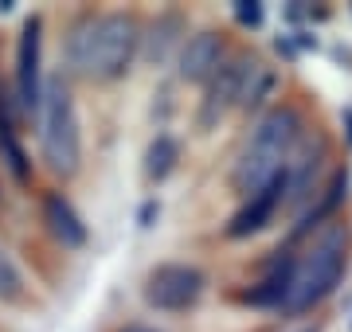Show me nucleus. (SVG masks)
Returning <instances> with one entry per match:
<instances>
[{
	"mask_svg": "<svg viewBox=\"0 0 352 332\" xmlns=\"http://www.w3.org/2000/svg\"><path fill=\"white\" fill-rule=\"evenodd\" d=\"M204 285L208 281H204V274L196 266H188V262H164V266H157L145 278V301L153 309H161V313H184V309H192L200 301Z\"/></svg>",
	"mask_w": 352,
	"mask_h": 332,
	"instance_id": "7",
	"label": "nucleus"
},
{
	"mask_svg": "<svg viewBox=\"0 0 352 332\" xmlns=\"http://www.w3.org/2000/svg\"><path fill=\"white\" fill-rule=\"evenodd\" d=\"M258 63L251 55H231L223 59V67L208 78V90H204V102H200V114H196V126L200 129H215L219 121L227 117V110H235L243 102V90L247 82L254 78Z\"/></svg>",
	"mask_w": 352,
	"mask_h": 332,
	"instance_id": "6",
	"label": "nucleus"
},
{
	"mask_svg": "<svg viewBox=\"0 0 352 332\" xmlns=\"http://www.w3.org/2000/svg\"><path fill=\"white\" fill-rule=\"evenodd\" d=\"M180 78L184 82H208V78L223 67L227 59V39L219 32H196V36L184 39V47H180Z\"/></svg>",
	"mask_w": 352,
	"mask_h": 332,
	"instance_id": "9",
	"label": "nucleus"
},
{
	"mask_svg": "<svg viewBox=\"0 0 352 332\" xmlns=\"http://www.w3.org/2000/svg\"><path fill=\"white\" fill-rule=\"evenodd\" d=\"M263 8H258V4H239V8H235V20H239V24H251V27H258L263 24Z\"/></svg>",
	"mask_w": 352,
	"mask_h": 332,
	"instance_id": "18",
	"label": "nucleus"
},
{
	"mask_svg": "<svg viewBox=\"0 0 352 332\" xmlns=\"http://www.w3.org/2000/svg\"><path fill=\"white\" fill-rule=\"evenodd\" d=\"M0 161L16 184H32V161H28V149L20 141V129H16V110L4 90H0Z\"/></svg>",
	"mask_w": 352,
	"mask_h": 332,
	"instance_id": "11",
	"label": "nucleus"
},
{
	"mask_svg": "<svg viewBox=\"0 0 352 332\" xmlns=\"http://www.w3.org/2000/svg\"><path fill=\"white\" fill-rule=\"evenodd\" d=\"M344 121H349V137H352V110H349V114H344Z\"/></svg>",
	"mask_w": 352,
	"mask_h": 332,
	"instance_id": "20",
	"label": "nucleus"
},
{
	"mask_svg": "<svg viewBox=\"0 0 352 332\" xmlns=\"http://www.w3.org/2000/svg\"><path fill=\"white\" fill-rule=\"evenodd\" d=\"M20 294H24V274L16 258L0 246V301H20Z\"/></svg>",
	"mask_w": 352,
	"mask_h": 332,
	"instance_id": "16",
	"label": "nucleus"
},
{
	"mask_svg": "<svg viewBox=\"0 0 352 332\" xmlns=\"http://www.w3.org/2000/svg\"><path fill=\"white\" fill-rule=\"evenodd\" d=\"M43 227L63 250H82L87 246V223L75 211V204L63 192H43Z\"/></svg>",
	"mask_w": 352,
	"mask_h": 332,
	"instance_id": "10",
	"label": "nucleus"
},
{
	"mask_svg": "<svg viewBox=\"0 0 352 332\" xmlns=\"http://www.w3.org/2000/svg\"><path fill=\"white\" fill-rule=\"evenodd\" d=\"M184 32H188V24H184V16L180 12H161L149 24V32L141 36V43H145V59H149L153 67H164L173 55H180V47H184Z\"/></svg>",
	"mask_w": 352,
	"mask_h": 332,
	"instance_id": "12",
	"label": "nucleus"
},
{
	"mask_svg": "<svg viewBox=\"0 0 352 332\" xmlns=\"http://www.w3.org/2000/svg\"><path fill=\"white\" fill-rule=\"evenodd\" d=\"M344 195H349V176H344V172H337V176H333V184L325 188V195H321V204H317V207H309V215H302V223L294 227V235H289V243H298V239H305V235H309V230H314L317 223H321V219H325V215H333V211H337V204L344 200Z\"/></svg>",
	"mask_w": 352,
	"mask_h": 332,
	"instance_id": "15",
	"label": "nucleus"
},
{
	"mask_svg": "<svg viewBox=\"0 0 352 332\" xmlns=\"http://www.w3.org/2000/svg\"><path fill=\"white\" fill-rule=\"evenodd\" d=\"M302 137V114L294 106H278L270 114L258 117V126L251 129V137L243 145L239 161L231 168V184L239 195H254L266 188L270 180H278L289 168V153Z\"/></svg>",
	"mask_w": 352,
	"mask_h": 332,
	"instance_id": "2",
	"label": "nucleus"
},
{
	"mask_svg": "<svg viewBox=\"0 0 352 332\" xmlns=\"http://www.w3.org/2000/svg\"><path fill=\"white\" fill-rule=\"evenodd\" d=\"M176 161H180V145H176L173 133H157L153 145L145 149V180L149 184H161V180L173 176Z\"/></svg>",
	"mask_w": 352,
	"mask_h": 332,
	"instance_id": "14",
	"label": "nucleus"
},
{
	"mask_svg": "<svg viewBox=\"0 0 352 332\" xmlns=\"http://www.w3.org/2000/svg\"><path fill=\"white\" fill-rule=\"evenodd\" d=\"M43 106V16H28L16 43V110L39 117Z\"/></svg>",
	"mask_w": 352,
	"mask_h": 332,
	"instance_id": "5",
	"label": "nucleus"
},
{
	"mask_svg": "<svg viewBox=\"0 0 352 332\" xmlns=\"http://www.w3.org/2000/svg\"><path fill=\"white\" fill-rule=\"evenodd\" d=\"M122 332H157V329H149V324H126Z\"/></svg>",
	"mask_w": 352,
	"mask_h": 332,
	"instance_id": "19",
	"label": "nucleus"
},
{
	"mask_svg": "<svg viewBox=\"0 0 352 332\" xmlns=\"http://www.w3.org/2000/svg\"><path fill=\"white\" fill-rule=\"evenodd\" d=\"M141 47L133 12H82L67 32V67L90 82L122 78Z\"/></svg>",
	"mask_w": 352,
	"mask_h": 332,
	"instance_id": "1",
	"label": "nucleus"
},
{
	"mask_svg": "<svg viewBox=\"0 0 352 332\" xmlns=\"http://www.w3.org/2000/svg\"><path fill=\"white\" fill-rule=\"evenodd\" d=\"M289 270H294V258H286V262L270 270L258 285H251V289L243 294V301L254 305V309H282V301H286V285H289Z\"/></svg>",
	"mask_w": 352,
	"mask_h": 332,
	"instance_id": "13",
	"label": "nucleus"
},
{
	"mask_svg": "<svg viewBox=\"0 0 352 332\" xmlns=\"http://www.w3.org/2000/svg\"><path fill=\"white\" fill-rule=\"evenodd\" d=\"M282 204H286V172L278 180H270L266 188H258L254 195H247V204L227 223V239H251V235H258Z\"/></svg>",
	"mask_w": 352,
	"mask_h": 332,
	"instance_id": "8",
	"label": "nucleus"
},
{
	"mask_svg": "<svg viewBox=\"0 0 352 332\" xmlns=\"http://www.w3.org/2000/svg\"><path fill=\"white\" fill-rule=\"evenodd\" d=\"M39 156L47 172L75 176L82 168V126H78L75 94L63 78L43 82V106H39Z\"/></svg>",
	"mask_w": 352,
	"mask_h": 332,
	"instance_id": "4",
	"label": "nucleus"
},
{
	"mask_svg": "<svg viewBox=\"0 0 352 332\" xmlns=\"http://www.w3.org/2000/svg\"><path fill=\"white\" fill-rule=\"evenodd\" d=\"M344 266H349V239H344L340 227H333L317 243H309V250L302 258H294L282 313L286 317H298V313H309L314 305H321L340 285Z\"/></svg>",
	"mask_w": 352,
	"mask_h": 332,
	"instance_id": "3",
	"label": "nucleus"
},
{
	"mask_svg": "<svg viewBox=\"0 0 352 332\" xmlns=\"http://www.w3.org/2000/svg\"><path fill=\"white\" fill-rule=\"evenodd\" d=\"M157 219H161V204H157V200H145V204H141V211H138V227L149 230Z\"/></svg>",
	"mask_w": 352,
	"mask_h": 332,
	"instance_id": "17",
	"label": "nucleus"
}]
</instances>
